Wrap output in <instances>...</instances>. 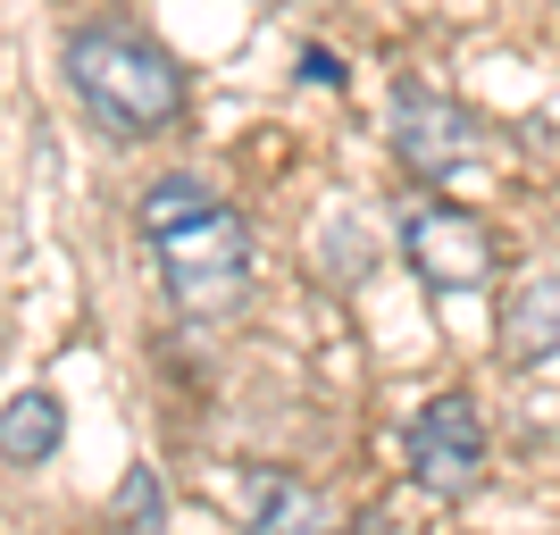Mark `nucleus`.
Listing matches in <instances>:
<instances>
[{"label": "nucleus", "instance_id": "nucleus-2", "mask_svg": "<svg viewBox=\"0 0 560 535\" xmlns=\"http://www.w3.org/2000/svg\"><path fill=\"white\" fill-rule=\"evenodd\" d=\"M68 84L126 142L167 135L185 117V68L151 34H135V25H75L68 34Z\"/></svg>", "mask_w": 560, "mask_h": 535}, {"label": "nucleus", "instance_id": "nucleus-9", "mask_svg": "<svg viewBox=\"0 0 560 535\" xmlns=\"http://www.w3.org/2000/svg\"><path fill=\"white\" fill-rule=\"evenodd\" d=\"M117 511H126V519H142V527H160V486H151V477L135 468V477L117 486Z\"/></svg>", "mask_w": 560, "mask_h": 535}, {"label": "nucleus", "instance_id": "nucleus-3", "mask_svg": "<svg viewBox=\"0 0 560 535\" xmlns=\"http://www.w3.org/2000/svg\"><path fill=\"white\" fill-rule=\"evenodd\" d=\"M410 477H419L427 493H444V502H460L477 477H486V419H477V402L468 394H435L410 419Z\"/></svg>", "mask_w": 560, "mask_h": 535}, {"label": "nucleus", "instance_id": "nucleus-6", "mask_svg": "<svg viewBox=\"0 0 560 535\" xmlns=\"http://www.w3.org/2000/svg\"><path fill=\"white\" fill-rule=\"evenodd\" d=\"M234 511L252 519V527H327V502L277 468H259V477H234Z\"/></svg>", "mask_w": 560, "mask_h": 535}, {"label": "nucleus", "instance_id": "nucleus-1", "mask_svg": "<svg viewBox=\"0 0 560 535\" xmlns=\"http://www.w3.org/2000/svg\"><path fill=\"white\" fill-rule=\"evenodd\" d=\"M142 234L160 252V284L185 318H234L252 302V226L192 176L142 193Z\"/></svg>", "mask_w": 560, "mask_h": 535}, {"label": "nucleus", "instance_id": "nucleus-4", "mask_svg": "<svg viewBox=\"0 0 560 535\" xmlns=\"http://www.w3.org/2000/svg\"><path fill=\"white\" fill-rule=\"evenodd\" d=\"M401 252H410V268H419L435 293H477V284L493 277V234L468 210H444V201L401 218Z\"/></svg>", "mask_w": 560, "mask_h": 535}, {"label": "nucleus", "instance_id": "nucleus-8", "mask_svg": "<svg viewBox=\"0 0 560 535\" xmlns=\"http://www.w3.org/2000/svg\"><path fill=\"white\" fill-rule=\"evenodd\" d=\"M502 351H511V369H544V360L560 351V284H527V293L511 302Z\"/></svg>", "mask_w": 560, "mask_h": 535}, {"label": "nucleus", "instance_id": "nucleus-7", "mask_svg": "<svg viewBox=\"0 0 560 535\" xmlns=\"http://www.w3.org/2000/svg\"><path fill=\"white\" fill-rule=\"evenodd\" d=\"M59 435H68V419H59V394H9L0 402V461H50L59 452Z\"/></svg>", "mask_w": 560, "mask_h": 535}, {"label": "nucleus", "instance_id": "nucleus-5", "mask_svg": "<svg viewBox=\"0 0 560 535\" xmlns=\"http://www.w3.org/2000/svg\"><path fill=\"white\" fill-rule=\"evenodd\" d=\"M385 135H394V151L419 176H452V167L477 151V126H468V109L460 101H444V93H394V109H385Z\"/></svg>", "mask_w": 560, "mask_h": 535}]
</instances>
